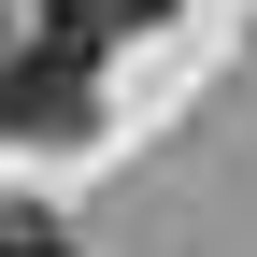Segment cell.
Here are the masks:
<instances>
[{
  "label": "cell",
  "mask_w": 257,
  "mask_h": 257,
  "mask_svg": "<svg viewBox=\"0 0 257 257\" xmlns=\"http://www.w3.org/2000/svg\"><path fill=\"white\" fill-rule=\"evenodd\" d=\"M0 257H72V243H57V214H29V200H0Z\"/></svg>",
  "instance_id": "2"
},
{
  "label": "cell",
  "mask_w": 257,
  "mask_h": 257,
  "mask_svg": "<svg viewBox=\"0 0 257 257\" xmlns=\"http://www.w3.org/2000/svg\"><path fill=\"white\" fill-rule=\"evenodd\" d=\"M86 57H100L86 29H43L29 57H0V114L43 128V143H72V128H86Z\"/></svg>",
  "instance_id": "1"
}]
</instances>
